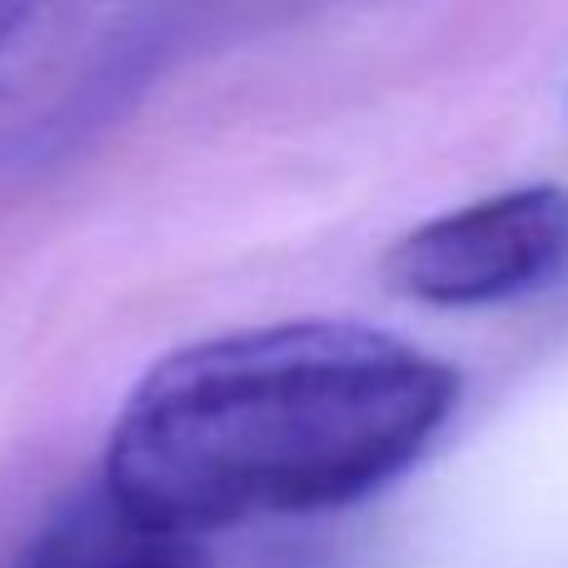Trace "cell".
I'll return each instance as SVG.
<instances>
[{"instance_id":"6da1fadb","label":"cell","mask_w":568,"mask_h":568,"mask_svg":"<svg viewBox=\"0 0 568 568\" xmlns=\"http://www.w3.org/2000/svg\"><path fill=\"white\" fill-rule=\"evenodd\" d=\"M459 404L439 354L349 320H284L160 354L120 404L95 479L140 524L215 539L394 484Z\"/></svg>"},{"instance_id":"7a4b0ae2","label":"cell","mask_w":568,"mask_h":568,"mask_svg":"<svg viewBox=\"0 0 568 568\" xmlns=\"http://www.w3.org/2000/svg\"><path fill=\"white\" fill-rule=\"evenodd\" d=\"M568 270V190L519 185L434 215L384 255L389 290L434 310H484L544 290Z\"/></svg>"},{"instance_id":"3957f363","label":"cell","mask_w":568,"mask_h":568,"mask_svg":"<svg viewBox=\"0 0 568 568\" xmlns=\"http://www.w3.org/2000/svg\"><path fill=\"white\" fill-rule=\"evenodd\" d=\"M10 568H215L205 539L140 524L90 479L16 554Z\"/></svg>"},{"instance_id":"277c9868","label":"cell","mask_w":568,"mask_h":568,"mask_svg":"<svg viewBox=\"0 0 568 568\" xmlns=\"http://www.w3.org/2000/svg\"><path fill=\"white\" fill-rule=\"evenodd\" d=\"M45 26V10L36 6H0V85H6L10 65L20 60V50L30 45V36Z\"/></svg>"}]
</instances>
